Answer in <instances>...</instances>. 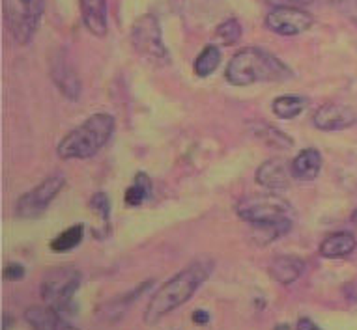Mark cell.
Segmentation results:
<instances>
[{"label":"cell","mask_w":357,"mask_h":330,"mask_svg":"<svg viewBox=\"0 0 357 330\" xmlns=\"http://www.w3.org/2000/svg\"><path fill=\"white\" fill-rule=\"evenodd\" d=\"M211 267H213L211 261H195L183 271L174 274L169 282H165L153 293L152 301L148 302L146 312H144V323H159L165 315H169L176 308L185 304L199 291L200 285L210 278Z\"/></svg>","instance_id":"6da1fadb"},{"label":"cell","mask_w":357,"mask_h":330,"mask_svg":"<svg viewBox=\"0 0 357 330\" xmlns=\"http://www.w3.org/2000/svg\"><path fill=\"white\" fill-rule=\"evenodd\" d=\"M225 77L232 86H251L257 82L288 81L292 79V70L260 47H245L232 56Z\"/></svg>","instance_id":"7a4b0ae2"},{"label":"cell","mask_w":357,"mask_h":330,"mask_svg":"<svg viewBox=\"0 0 357 330\" xmlns=\"http://www.w3.org/2000/svg\"><path fill=\"white\" fill-rule=\"evenodd\" d=\"M114 125L116 123L111 114H105V112L92 114L79 127L66 134L62 142L56 146V155L62 161H79V159L94 157L111 140Z\"/></svg>","instance_id":"3957f363"},{"label":"cell","mask_w":357,"mask_h":330,"mask_svg":"<svg viewBox=\"0 0 357 330\" xmlns=\"http://www.w3.org/2000/svg\"><path fill=\"white\" fill-rule=\"evenodd\" d=\"M45 0H2L8 32L19 45H29L40 30Z\"/></svg>","instance_id":"277c9868"},{"label":"cell","mask_w":357,"mask_h":330,"mask_svg":"<svg viewBox=\"0 0 357 330\" xmlns=\"http://www.w3.org/2000/svg\"><path fill=\"white\" fill-rule=\"evenodd\" d=\"M79 288L81 272L75 267H54L41 280V299L56 312H70Z\"/></svg>","instance_id":"5b68a950"},{"label":"cell","mask_w":357,"mask_h":330,"mask_svg":"<svg viewBox=\"0 0 357 330\" xmlns=\"http://www.w3.org/2000/svg\"><path fill=\"white\" fill-rule=\"evenodd\" d=\"M290 203L279 194H252L243 198L236 205V213L241 220H245L252 226H266V224H277L287 220L290 213Z\"/></svg>","instance_id":"8992f818"},{"label":"cell","mask_w":357,"mask_h":330,"mask_svg":"<svg viewBox=\"0 0 357 330\" xmlns=\"http://www.w3.org/2000/svg\"><path fill=\"white\" fill-rule=\"evenodd\" d=\"M131 45L142 58L152 64L167 65L170 62V54L165 47L159 21L150 13L141 15L131 26Z\"/></svg>","instance_id":"52a82bcc"},{"label":"cell","mask_w":357,"mask_h":330,"mask_svg":"<svg viewBox=\"0 0 357 330\" xmlns=\"http://www.w3.org/2000/svg\"><path fill=\"white\" fill-rule=\"evenodd\" d=\"M64 185V175H51L47 180H43L40 185L19 198L15 203V214L24 220L40 219L41 214L47 211L49 203L59 196Z\"/></svg>","instance_id":"ba28073f"},{"label":"cell","mask_w":357,"mask_h":330,"mask_svg":"<svg viewBox=\"0 0 357 330\" xmlns=\"http://www.w3.org/2000/svg\"><path fill=\"white\" fill-rule=\"evenodd\" d=\"M314 19L309 12L301 8L292 6H275L266 15V29L271 30L277 36H299L307 32L312 26Z\"/></svg>","instance_id":"9c48e42d"},{"label":"cell","mask_w":357,"mask_h":330,"mask_svg":"<svg viewBox=\"0 0 357 330\" xmlns=\"http://www.w3.org/2000/svg\"><path fill=\"white\" fill-rule=\"evenodd\" d=\"M314 127L320 131H344L357 123V114L350 107L337 103H326L312 116Z\"/></svg>","instance_id":"30bf717a"},{"label":"cell","mask_w":357,"mask_h":330,"mask_svg":"<svg viewBox=\"0 0 357 330\" xmlns=\"http://www.w3.org/2000/svg\"><path fill=\"white\" fill-rule=\"evenodd\" d=\"M290 175H292V168L288 166V162L281 157H273L258 166L257 183L270 191H282L290 185Z\"/></svg>","instance_id":"8fae6325"},{"label":"cell","mask_w":357,"mask_h":330,"mask_svg":"<svg viewBox=\"0 0 357 330\" xmlns=\"http://www.w3.org/2000/svg\"><path fill=\"white\" fill-rule=\"evenodd\" d=\"M51 79L62 92V95H66L70 101L79 99V95H81V81H79L75 71L71 70V65L66 62L64 56H60V54L51 62Z\"/></svg>","instance_id":"7c38bea8"},{"label":"cell","mask_w":357,"mask_h":330,"mask_svg":"<svg viewBox=\"0 0 357 330\" xmlns=\"http://www.w3.org/2000/svg\"><path fill=\"white\" fill-rule=\"evenodd\" d=\"M26 323L32 330H79L62 317V313L56 312L51 306H32L24 312Z\"/></svg>","instance_id":"4fadbf2b"},{"label":"cell","mask_w":357,"mask_h":330,"mask_svg":"<svg viewBox=\"0 0 357 330\" xmlns=\"http://www.w3.org/2000/svg\"><path fill=\"white\" fill-rule=\"evenodd\" d=\"M82 23L96 38L107 36V0H79Z\"/></svg>","instance_id":"5bb4252c"},{"label":"cell","mask_w":357,"mask_h":330,"mask_svg":"<svg viewBox=\"0 0 357 330\" xmlns=\"http://www.w3.org/2000/svg\"><path fill=\"white\" fill-rule=\"evenodd\" d=\"M290 168H292V175L296 180H317L318 174H320V168H322V155L314 148H305V150H301L298 155L294 157Z\"/></svg>","instance_id":"9a60e30c"},{"label":"cell","mask_w":357,"mask_h":330,"mask_svg":"<svg viewBox=\"0 0 357 330\" xmlns=\"http://www.w3.org/2000/svg\"><path fill=\"white\" fill-rule=\"evenodd\" d=\"M305 263L296 256H279L268 267L270 276L281 285H290L303 274Z\"/></svg>","instance_id":"2e32d148"},{"label":"cell","mask_w":357,"mask_h":330,"mask_svg":"<svg viewBox=\"0 0 357 330\" xmlns=\"http://www.w3.org/2000/svg\"><path fill=\"white\" fill-rule=\"evenodd\" d=\"M357 246L356 237L348 232H337L331 233L324 239L320 244V256L328 258V260H340L350 256Z\"/></svg>","instance_id":"e0dca14e"},{"label":"cell","mask_w":357,"mask_h":330,"mask_svg":"<svg viewBox=\"0 0 357 330\" xmlns=\"http://www.w3.org/2000/svg\"><path fill=\"white\" fill-rule=\"evenodd\" d=\"M307 107V101L299 95H281V97L273 99L271 109L273 114L281 120H294L298 118Z\"/></svg>","instance_id":"ac0fdd59"},{"label":"cell","mask_w":357,"mask_h":330,"mask_svg":"<svg viewBox=\"0 0 357 330\" xmlns=\"http://www.w3.org/2000/svg\"><path fill=\"white\" fill-rule=\"evenodd\" d=\"M252 131L257 134L258 139L262 140L264 144L277 148V150H290L294 146V140L288 136L287 133H282L273 125H266V123H255Z\"/></svg>","instance_id":"d6986e66"},{"label":"cell","mask_w":357,"mask_h":330,"mask_svg":"<svg viewBox=\"0 0 357 330\" xmlns=\"http://www.w3.org/2000/svg\"><path fill=\"white\" fill-rule=\"evenodd\" d=\"M150 194H152V180L144 172H139L133 180V185L126 191V203L131 207H139L146 198H150Z\"/></svg>","instance_id":"ffe728a7"},{"label":"cell","mask_w":357,"mask_h":330,"mask_svg":"<svg viewBox=\"0 0 357 330\" xmlns=\"http://www.w3.org/2000/svg\"><path fill=\"white\" fill-rule=\"evenodd\" d=\"M221 64V51L217 45H208L202 49L195 60V73L199 77H208Z\"/></svg>","instance_id":"44dd1931"},{"label":"cell","mask_w":357,"mask_h":330,"mask_svg":"<svg viewBox=\"0 0 357 330\" xmlns=\"http://www.w3.org/2000/svg\"><path fill=\"white\" fill-rule=\"evenodd\" d=\"M84 237V226L82 224H75V226L68 228L64 232L56 235V237L51 241V250L54 252H68V250H73L75 246H79V243Z\"/></svg>","instance_id":"7402d4cb"},{"label":"cell","mask_w":357,"mask_h":330,"mask_svg":"<svg viewBox=\"0 0 357 330\" xmlns=\"http://www.w3.org/2000/svg\"><path fill=\"white\" fill-rule=\"evenodd\" d=\"M215 34L222 41V45H236L241 40V24L236 19H227L217 26Z\"/></svg>","instance_id":"603a6c76"},{"label":"cell","mask_w":357,"mask_h":330,"mask_svg":"<svg viewBox=\"0 0 357 330\" xmlns=\"http://www.w3.org/2000/svg\"><path fill=\"white\" fill-rule=\"evenodd\" d=\"M88 207L92 209V213L103 222V226H109V217H111V202L107 198L105 192H96L94 196L90 198Z\"/></svg>","instance_id":"cb8c5ba5"},{"label":"cell","mask_w":357,"mask_h":330,"mask_svg":"<svg viewBox=\"0 0 357 330\" xmlns=\"http://www.w3.org/2000/svg\"><path fill=\"white\" fill-rule=\"evenodd\" d=\"M24 276V267L21 263H10L4 269V278L12 280V282H19V280H23Z\"/></svg>","instance_id":"d4e9b609"},{"label":"cell","mask_w":357,"mask_h":330,"mask_svg":"<svg viewBox=\"0 0 357 330\" xmlns=\"http://www.w3.org/2000/svg\"><path fill=\"white\" fill-rule=\"evenodd\" d=\"M271 4H275V6H292V8H301L310 4L312 0H268Z\"/></svg>","instance_id":"484cf974"},{"label":"cell","mask_w":357,"mask_h":330,"mask_svg":"<svg viewBox=\"0 0 357 330\" xmlns=\"http://www.w3.org/2000/svg\"><path fill=\"white\" fill-rule=\"evenodd\" d=\"M296 330H322V329H320V327H318V324L314 323L312 319L301 317L298 323H296Z\"/></svg>","instance_id":"4316f807"},{"label":"cell","mask_w":357,"mask_h":330,"mask_svg":"<svg viewBox=\"0 0 357 330\" xmlns=\"http://www.w3.org/2000/svg\"><path fill=\"white\" fill-rule=\"evenodd\" d=\"M344 10H346V15L354 21V24H357V0H348Z\"/></svg>","instance_id":"83f0119b"},{"label":"cell","mask_w":357,"mask_h":330,"mask_svg":"<svg viewBox=\"0 0 357 330\" xmlns=\"http://www.w3.org/2000/svg\"><path fill=\"white\" fill-rule=\"evenodd\" d=\"M210 321V313L204 312V310H197V312H193V323L197 324H206Z\"/></svg>","instance_id":"f1b7e54d"},{"label":"cell","mask_w":357,"mask_h":330,"mask_svg":"<svg viewBox=\"0 0 357 330\" xmlns=\"http://www.w3.org/2000/svg\"><path fill=\"white\" fill-rule=\"evenodd\" d=\"M10 329V317L8 315H4V330Z\"/></svg>","instance_id":"f546056e"},{"label":"cell","mask_w":357,"mask_h":330,"mask_svg":"<svg viewBox=\"0 0 357 330\" xmlns=\"http://www.w3.org/2000/svg\"><path fill=\"white\" fill-rule=\"evenodd\" d=\"M351 222H356V224H357V209L354 211V214H351Z\"/></svg>","instance_id":"4dcf8cb0"}]
</instances>
